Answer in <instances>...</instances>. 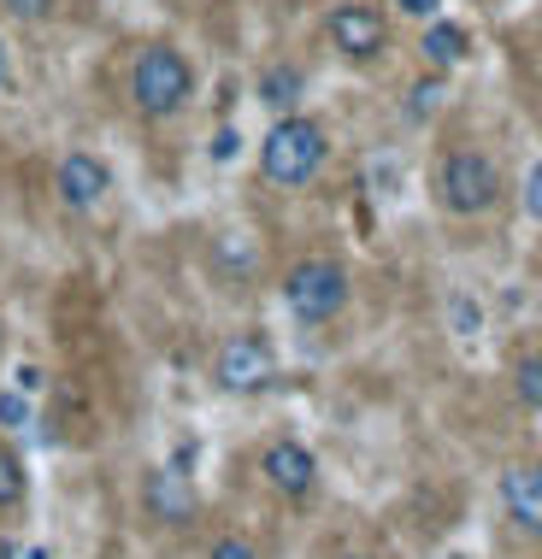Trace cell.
<instances>
[{
  "label": "cell",
  "instance_id": "obj_1",
  "mask_svg": "<svg viewBox=\"0 0 542 559\" xmlns=\"http://www.w3.org/2000/svg\"><path fill=\"white\" fill-rule=\"evenodd\" d=\"M195 59L177 48V41H142L130 53V71H125V95H130V112L142 124H172L195 107Z\"/></svg>",
  "mask_w": 542,
  "mask_h": 559
},
{
  "label": "cell",
  "instance_id": "obj_2",
  "mask_svg": "<svg viewBox=\"0 0 542 559\" xmlns=\"http://www.w3.org/2000/svg\"><path fill=\"white\" fill-rule=\"evenodd\" d=\"M330 159V130L307 112H278V124L260 135V177L278 189H307Z\"/></svg>",
  "mask_w": 542,
  "mask_h": 559
},
{
  "label": "cell",
  "instance_id": "obj_3",
  "mask_svg": "<svg viewBox=\"0 0 542 559\" xmlns=\"http://www.w3.org/2000/svg\"><path fill=\"white\" fill-rule=\"evenodd\" d=\"M283 307L301 324H330L342 307H349V271L330 253H313V260H295L283 271Z\"/></svg>",
  "mask_w": 542,
  "mask_h": 559
},
{
  "label": "cell",
  "instance_id": "obj_4",
  "mask_svg": "<svg viewBox=\"0 0 542 559\" xmlns=\"http://www.w3.org/2000/svg\"><path fill=\"white\" fill-rule=\"evenodd\" d=\"M436 194H443L448 213L478 218L502 201V171H495V159L478 154V147H455V154H443V165H436Z\"/></svg>",
  "mask_w": 542,
  "mask_h": 559
},
{
  "label": "cell",
  "instance_id": "obj_5",
  "mask_svg": "<svg viewBox=\"0 0 542 559\" xmlns=\"http://www.w3.org/2000/svg\"><path fill=\"white\" fill-rule=\"evenodd\" d=\"M278 383V347H271L266 330H236V336L219 342L213 354V389L224 395H254V389Z\"/></svg>",
  "mask_w": 542,
  "mask_h": 559
},
{
  "label": "cell",
  "instance_id": "obj_6",
  "mask_svg": "<svg viewBox=\"0 0 542 559\" xmlns=\"http://www.w3.org/2000/svg\"><path fill=\"white\" fill-rule=\"evenodd\" d=\"M54 194L66 213H95L113 194V165L95 154V147H66L54 165Z\"/></svg>",
  "mask_w": 542,
  "mask_h": 559
},
{
  "label": "cell",
  "instance_id": "obj_7",
  "mask_svg": "<svg viewBox=\"0 0 542 559\" xmlns=\"http://www.w3.org/2000/svg\"><path fill=\"white\" fill-rule=\"evenodd\" d=\"M325 36H330V48H337L342 59H354V66H372V59L389 48V24H384V12H378V7H366V0H342V7H330Z\"/></svg>",
  "mask_w": 542,
  "mask_h": 559
},
{
  "label": "cell",
  "instance_id": "obj_8",
  "mask_svg": "<svg viewBox=\"0 0 542 559\" xmlns=\"http://www.w3.org/2000/svg\"><path fill=\"white\" fill-rule=\"evenodd\" d=\"M260 477L271 489L283 495V501H313V489H319V453L307 442H295V436H271L260 448Z\"/></svg>",
  "mask_w": 542,
  "mask_h": 559
},
{
  "label": "cell",
  "instance_id": "obj_9",
  "mask_svg": "<svg viewBox=\"0 0 542 559\" xmlns=\"http://www.w3.org/2000/svg\"><path fill=\"white\" fill-rule=\"evenodd\" d=\"M142 512L160 531H189L201 501H195V483L184 472H148L142 477Z\"/></svg>",
  "mask_w": 542,
  "mask_h": 559
},
{
  "label": "cell",
  "instance_id": "obj_10",
  "mask_svg": "<svg viewBox=\"0 0 542 559\" xmlns=\"http://www.w3.org/2000/svg\"><path fill=\"white\" fill-rule=\"evenodd\" d=\"M502 507L525 536H542V465H514L502 477Z\"/></svg>",
  "mask_w": 542,
  "mask_h": 559
},
{
  "label": "cell",
  "instance_id": "obj_11",
  "mask_svg": "<svg viewBox=\"0 0 542 559\" xmlns=\"http://www.w3.org/2000/svg\"><path fill=\"white\" fill-rule=\"evenodd\" d=\"M254 95H260V107H271V112H295L301 95H307V78H301V66H266L260 83H254Z\"/></svg>",
  "mask_w": 542,
  "mask_h": 559
},
{
  "label": "cell",
  "instance_id": "obj_12",
  "mask_svg": "<svg viewBox=\"0 0 542 559\" xmlns=\"http://www.w3.org/2000/svg\"><path fill=\"white\" fill-rule=\"evenodd\" d=\"M419 48H425V59L436 71H448V66H460L466 53H472V36H466L460 24H448V19H431L425 24V41H419Z\"/></svg>",
  "mask_w": 542,
  "mask_h": 559
},
{
  "label": "cell",
  "instance_id": "obj_13",
  "mask_svg": "<svg viewBox=\"0 0 542 559\" xmlns=\"http://www.w3.org/2000/svg\"><path fill=\"white\" fill-rule=\"evenodd\" d=\"M24 501H30V472H24L19 448L0 436V519H7V512H19Z\"/></svg>",
  "mask_w": 542,
  "mask_h": 559
},
{
  "label": "cell",
  "instance_id": "obj_14",
  "mask_svg": "<svg viewBox=\"0 0 542 559\" xmlns=\"http://www.w3.org/2000/svg\"><path fill=\"white\" fill-rule=\"evenodd\" d=\"M514 389H519L525 406H542V347H537V354H525L519 366H514Z\"/></svg>",
  "mask_w": 542,
  "mask_h": 559
},
{
  "label": "cell",
  "instance_id": "obj_15",
  "mask_svg": "<svg viewBox=\"0 0 542 559\" xmlns=\"http://www.w3.org/2000/svg\"><path fill=\"white\" fill-rule=\"evenodd\" d=\"M207 559H260V548H254L248 536H219L213 548H207Z\"/></svg>",
  "mask_w": 542,
  "mask_h": 559
},
{
  "label": "cell",
  "instance_id": "obj_16",
  "mask_svg": "<svg viewBox=\"0 0 542 559\" xmlns=\"http://www.w3.org/2000/svg\"><path fill=\"white\" fill-rule=\"evenodd\" d=\"M0 7H7L12 19H30V24H42V19H54V7H59V0H0Z\"/></svg>",
  "mask_w": 542,
  "mask_h": 559
},
{
  "label": "cell",
  "instance_id": "obj_17",
  "mask_svg": "<svg viewBox=\"0 0 542 559\" xmlns=\"http://www.w3.org/2000/svg\"><path fill=\"white\" fill-rule=\"evenodd\" d=\"M436 100H443V83H436V78H425V83H413V118H425V112H436Z\"/></svg>",
  "mask_w": 542,
  "mask_h": 559
},
{
  "label": "cell",
  "instance_id": "obj_18",
  "mask_svg": "<svg viewBox=\"0 0 542 559\" xmlns=\"http://www.w3.org/2000/svg\"><path fill=\"white\" fill-rule=\"evenodd\" d=\"M525 213L542 218V159L531 165V177H525Z\"/></svg>",
  "mask_w": 542,
  "mask_h": 559
},
{
  "label": "cell",
  "instance_id": "obj_19",
  "mask_svg": "<svg viewBox=\"0 0 542 559\" xmlns=\"http://www.w3.org/2000/svg\"><path fill=\"white\" fill-rule=\"evenodd\" d=\"M396 7L406 12V19H436V7H443V0H396Z\"/></svg>",
  "mask_w": 542,
  "mask_h": 559
},
{
  "label": "cell",
  "instance_id": "obj_20",
  "mask_svg": "<svg viewBox=\"0 0 542 559\" xmlns=\"http://www.w3.org/2000/svg\"><path fill=\"white\" fill-rule=\"evenodd\" d=\"M0 83H7V53H0Z\"/></svg>",
  "mask_w": 542,
  "mask_h": 559
},
{
  "label": "cell",
  "instance_id": "obj_21",
  "mask_svg": "<svg viewBox=\"0 0 542 559\" xmlns=\"http://www.w3.org/2000/svg\"><path fill=\"white\" fill-rule=\"evenodd\" d=\"M349 559H366V554H349Z\"/></svg>",
  "mask_w": 542,
  "mask_h": 559
}]
</instances>
